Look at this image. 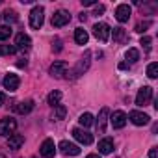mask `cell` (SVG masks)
I'll return each instance as SVG.
<instances>
[{
    "instance_id": "cell-28",
    "label": "cell",
    "mask_w": 158,
    "mask_h": 158,
    "mask_svg": "<svg viewBox=\"0 0 158 158\" xmlns=\"http://www.w3.org/2000/svg\"><path fill=\"white\" fill-rule=\"evenodd\" d=\"M17 48L15 45H0V56H6V54H13Z\"/></svg>"
},
{
    "instance_id": "cell-2",
    "label": "cell",
    "mask_w": 158,
    "mask_h": 158,
    "mask_svg": "<svg viewBox=\"0 0 158 158\" xmlns=\"http://www.w3.org/2000/svg\"><path fill=\"white\" fill-rule=\"evenodd\" d=\"M110 32H112V28H110L106 23H97V24L93 26V35H95L101 43H106V41L110 39Z\"/></svg>"
},
{
    "instance_id": "cell-5",
    "label": "cell",
    "mask_w": 158,
    "mask_h": 158,
    "mask_svg": "<svg viewBox=\"0 0 158 158\" xmlns=\"http://www.w3.org/2000/svg\"><path fill=\"white\" fill-rule=\"evenodd\" d=\"M58 147H60V151H61L65 156H78V154H80V147L74 145V143H71V141H67V139L60 141Z\"/></svg>"
},
{
    "instance_id": "cell-20",
    "label": "cell",
    "mask_w": 158,
    "mask_h": 158,
    "mask_svg": "<svg viewBox=\"0 0 158 158\" xmlns=\"http://www.w3.org/2000/svg\"><path fill=\"white\" fill-rule=\"evenodd\" d=\"M88 39H89V35H88V32H86L84 28H76V30H74V41H76L78 45H86Z\"/></svg>"
},
{
    "instance_id": "cell-18",
    "label": "cell",
    "mask_w": 158,
    "mask_h": 158,
    "mask_svg": "<svg viewBox=\"0 0 158 158\" xmlns=\"http://www.w3.org/2000/svg\"><path fill=\"white\" fill-rule=\"evenodd\" d=\"M24 143V136L23 134H11L10 136V139H8V147L10 149H21V145Z\"/></svg>"
},
{
    "instance_id": "cell-13",
    "label": "cell",
    "mask_w": 158,
    "mask_h": 158,
    "mask_svg": "<svg viewBox=\"0 0 158 158\" xmlns=\"http://www.w3.org/2000/svg\"><path fill=\"white\" fill-rule=\"evenodd\" d=\"M110 119V110L108 108H102L99 112V119H97V128H99V134H104L106 132V123Z\"/></svg>"
},
{
    "instance_id": "cell-6",
    "label": "cell",
    "mask_w": 158,
    "mask_h": 158,
    "mask_svg": "<svg viewBox=\"0 0 158 158\" xmlns=\"http://www.w3.org/2000/svg\"><path fill=\"white\" fill-rule=\"evenodd\" d=\"M73 136H74L76 141H80L82 145H91L93 143V136L88 130H84V128H73Z\"/></svg>"
},
{
    "instance_id": "cell-38",
    "label": "cell",
    "mask_w": 158,
    "mask_h": 158,
    "mask_svg": "<svg viewBox=\"0 0 158 158\" xmlns=\"http://www.w3.org/2000/svg\"><path fill=\"white\" fill-rule=\"evenodd\" d=\"M0 158H6V156H4V154H0Z\"/></svg>"
},
{
    "instance_id": "cell-31",
    "label": "cell",
    "mask_w": 158,
    "mask_h": 158,
    "mask_svg": "<svg viewBox=\"0 0 158 158\" xmlns=\"http://www.w3.org/2000/svg\"><path fill=\"white\" fill-rule=\"evenodd\" d=\"M151 43H152V41H151V37H147V35H145V37H141V45H143V48H145L147 52L151 50Z\"/></svg>"
},
{
    "instance_id": "cell-4",
    "label": "cell",
    "mask_w": 158,
    "mask_h": 158,
    "mask_svg": "<svg viewBox=\"0 0 158 158\" xmlns=\"http://www.w3.org/2000/svg\"><path fill=\"white\" fill-rule=\"evenodd\" d=\"M151 99H152V88L143 86V88L138 91V95H136V104H138V106H145V104L151 102Z\"/></svg>"
},
{
    "instance_id": "cell-33",
    "label": "cell",
    "mask_w": 158,
    "mask_h": 158,
    "mask_svg": "<svg viewBox=\"0 0 158 158\" xmlns=\"http://www.w3.org/2000/svg\"><path fill=\"white\" fill-rule=\"evenodd\" d=\"M149 158H158V149H156V147H152V149L149 151Z\"/></svg>"
},
{
    "instance_id": "cell-30",
    "label": "cell",
    "mask_w": 158,
    "mask_h": 158,
    "mask_svg": "<svg viewBox=\"0 0 158 158\" xmlns=\"http://www.w3.org/2000/svg\"><path fill=\"white\" fill-rule=\"evenodd\" d=\"M149 26H151V23H149V21H145V23H139V24L136 26V32H139V34H143V32H145V30H147Z\"/></svg>"
},
{
    "instance_id": "cell-34",
    "label": "cell",
    "mask_w": 158,
    "mask_h": 158,
    "mask_svg": "<svg viewBox=\"0 0 158 158\" xmlns=\"http://www.w3.org/2000/svg\"><path fill=\"white\" fill-rule=\"evenodd\" d=\"M82 4L84 6H95L97 2H95V0H82Z\"/></svg>"
},
{
    "instance_id": "cell-24",
    "label": "cell",
    "mask_w": 158,
    "mask_h": 158,
    "mask_svg": "<svg viewBox=\"0 0 158 158\" xmlns=\"http://www.w3.org/2000/svg\"><path fill=\"white\" fill-rule=\"evenodd\" d=\"M125 56H127V60H128L130 63H136V61L139 60V50H138V48H128Z\"/></svg>"
},
{
    "instance_id": "cell-27",
    "label": "cell",
    "mask_w": 158,
    "mask_h": 158,
    "mask_svg": "<svg viewBox=\"0 0 158 158\" xmlns=\"http://www.w3.org/2000/svg\"><path fill=\"white\" fill-rule=\"evenodd\" d=\"M2 17H4L6 23H15V21H17V13H15L13 10H6V11L2 13Z\"/></svg>"
},
{
    "instance_id": "cell-35",
    "label": "cell",
    "mask_w": 158,
    "mask_h": 158,
    "mask_svg": "<svg viewBox=\"0 0 158 158\" xmlns=\"http://www.w3.org/2000/svg\"><path fill=\"white\" fill-rule=\"evenodd\" d=\"M54 50H56V52L61 50V43H60V39H56V47H54Z\"/></svg>"
},
{
    "instance_id": "cell-23",
    "label": "cell",
    "mask_w": 158,
    "mask_h": 158,
    "mask_svg": "<svg viewBox=\"0 0 158 158\" xmlns=\"http://www.w3.org/2000/svg\"><path fill=\"white\" fill-rule=\"evenodd\" d=\"M60 99H61V93H60V91H52V93H48L47 102H48L50 106H58V104H60Z\"/></svg>"
},
{
    "instance_id": "cell-36",
    "label": "cell",
    "mask_w": 158,
    "mask_h": 158,
    "mask_svg": "<svg viewBox=\"0 0 158 158\" xmlns=\"http://www.w3.org/2000/svg\"><path fill=\"white\" fill-rule=\"evenodd\" d=\"M4 101H6V95H4L2 91H0V106H2V104H4Z\"/></svg>"
},
{
    "instance_id": "cell-15",
    "label": "cell",
    "mask_w": 158,
    "mask_h": 158,
    "mask_svg": "<svg viewBox=\"0 0 158 158\" xmlns=\"http://www.w3.org/2000/svg\"><path fill=\"white\" fill-rule=\"evenodd\" d=\"M54 154H56V145H54V141H52V139H45V141L41 143V156H43V158H54Z\"/></svg>"
},
{
    "instance_id": "cell-22",
    "label": "cell",
    "mask_w": 158,
    "mask_h": 158,
    "mask_svg": "<svg viewBox=\"0 0 158 158\" xmlns=\"http://www.w3.org/2000/svg\"><path fill=\"white\" fill-rule=\"evenodd\" d=\"M78 123H80L84 128H88V127L93 125V115H91V114H82L80 117H78Z\"/></svg>"
},
{
    "instance_id": "cell-37",
    "label": "cell",
    "mask_w": 158,
    "mask_h": 158,
    "mask_svg": "<svg viewBox=\"0 0 158 158\" xmlns=\"http://www.w3.org/2000/svg\"><path fill=\"white\" fill-rule=\"evenodd\" d=\"M86 158H101V156H99V154H88Z\"/></svg>"
},
{
    "instance_id": "cell-29",
    "label": "cell",
    "mask_w": 158,
    "mask_h": 158,
    "mask_svg": "<svg viewBox=\"0 0 158 158\" xmlns=\"http://www.w3.org/2000/svg\"><path fill=\"white\" fill-rule=\"evenodd\" d=\"M11 35V28L10 26H0V41H4Z\"/></svg>"
},
{
    "instance_id": "cell-11",
    "label": "cell",
    "mask_w": 158,
    "mask_h": 158,
    "mask_svg": "<svg viewBox=\"0 0 158 158\" xmlns=\"http://www.w3.org/2000/svg\"><path fill=\"white\" fill-rule=\"evenodd\" d=\"M48 73L54 76V78H61L63 74H67V63L65 61H54L48 69Z\"/></svg>"
},
{
    "instance_id": "cell-25",
    "label": "cell",
    "mask_w": 158,
    "mask_h": 158,
    "mask_svg": "<svg viewBox=\"0 0 158 158\" xmlns=\"http://www.w3.org/2000/svg\"><path fill=\"white\" fill-rule=\"evenodd\" d=\"M65 114H67V108H65L63 104L54 106V119H63V117H65Z\"/></svg>"
},
{
    "instance_id": "cell-26",
    "label": "cell",
    "mask_w": 158,
    "mask_h": 158,
    "mask_svg": "<svg viewBox=\"0 0 158 158\" xmlns=\"http://www.w3.org/2000/svg\"><path fill=\"white\" fill-rule=\"evenodd\" d=\"M147 76H149V78H156V76H158V63H156V61L149 63V67H147Z\"/></svg>"
},
{
    "instance_id": "cell-12",
    "label": "cell",
    "mask_w": 158,
    "mask_h": 158,
    "mask_svg": "<svg viewBox=\"0 0 158 158\" xmlns=\"http://www.w3.org/2000/svg\"><path fill=\"white\" fill-rule=\"evenodd\" d=\"M130 121L136 125V127H143V125H149V115L147 114H143V112H138V110H134V112H130Z\"/></svg>"
},
{
    "instance_id": "cell-17",
    "label": "cell",
    "mask_w": 158,
    "mask_h": 158,
    "mask_svg": "<svg viewBox=\"0 0 158 158\" xmlns=\"http://www.w3.org/2000/svg\"><path fill=\"white\" fill-rule=\"evenodd\" d=\"M114 151V139L112 138H104L99 141V152L101 154H110Z\"/></svg>"
},
{
    "instance_id": "cell-10",
    "label": "cell",
    "mask_w": 158,
    "mask_h": 158,
    "mask_svg": "<svg viewBox=\"0 0 158 158\" xmlns=\"http://www.w3.org/2000/svg\"><path fill=\"white\" fill-rule=\"evenodd\" d=\"M130 13H132V10H130L128 4H119L117 10H115V19L119 23H127L130 19Z\"/></svg>"
},
{
    "instance_id": "cell-14",
    "label": "cell",
    "mask_w": 158,
    "mask_h": 158,
    "mask_svg": "<svg viewBox=\"0 0 158 158\" xmlns=\"http://www.w3.org/2000/svg\"><path fill=\"white\" fill-rule=\"evenodd\" d=\"M110 123H112V127H114V128H123V127L127 125V114H125V112H121V110L114 112V115L110 117Z\"/></svg>"
},
{
    "instance_id": "cell-19",
    "label": "cell",
    "mask_w": 158,
    "mask_h": 158,
    "mask_svg": "<svg viewBox=\"0 0 158 158\" xmlns=\"http://www.w3.org/2000/svg\"><path fill=\"white\" fill-rule=\"evenodd\" d=\"M32 110H34V101H23V102H17L15 106L17 114H30Z\"/></svg>"
},
{
    "instance_id": "cell-16",
    "label": "cell",
    "mask_w": 158,
    "mask_h": 158,
    "mask_svg": "<svg viewBox=\"0 0 158 158\" xmlns=\"http://www.w3.org/2000/svg\"><path fill=\"white\" fill-rule=\"evenodd\" d=\"M30 47H32V39H30L26 34H17V37H15V48L28 50Z\"/></svg>"
},
{
    "instance_id": "cell-8",
    "label": "cell",
    "mask_w": 158,
    "mask_h": 158,
    "mask_svg": "<svg viewBox=\"0 0 158 158\" xmlns=\"http://www.w3.org/2000/svg\"><path fill=\"white\" fill-rule=\"evenodd\" d=\"M2 84H4V88H6L8 91H17L19 86H21V78H19L17 74H11V73H10V74L4 76Z\"/></svg>"
},
{
    "instance_id": "cell-39",
    "label": "cell",
    "mask_w": 158,
    "mask_h": 158,
    "mask_svg": "<svg viewBox=\"0 0 158 158\" xmlns=\"http://www.w3.org/2000/svg\"><path fill=\"white\" fill-rule=\"evenodd\" d=\"M32 158H37V156H32Z\"/></svg>"
},
{
    "instance_id": "cell-21",
    "label": "cell",
    "mask_w": 158,
    "mask_h": 158,
    "mask_svg": "<svg viewBox=\"0 0 158 158\" xmlns=\"http://www.w3.org/2000/svg\"><path fill=\"white\" fill-rule=\"evenodd\" d=\"M114 35V41H117V43H123L125 39H127V32H125V28H114V32H110V37Z\"/></svg>"
},
{
    "instance_id": "cell-3",
    "label": "cell",
    "mask_w": 158,
    "mask_h": 158,
    "mask_svg": "<svg viewBox=\"0 0 158 158\" xmlns=\"http://www.w3.org/2000/svg\"><path fill=\"white\" fill-rule=\"evenodd\" d=\"M17 128V121L13 117H4L0 119V136H11Z\"/></svg>"
},
{
    "instance_id": "cell-9",
    "label": "cell",
    "mask_w": 158,
    "mask_h": 158,
    "mask_svg": "<svg viewBox=\"0 0 158 158\" xmlns=\"http://www.w3.org/2000/svg\"><path fill=\"white\" fill-rule=\"evenodd\" d=\"M89 58H91V54H89V50H88L86 56L76 63V67H74V71H73V76H74V78L80 76V74H84V73L88 71V67H89Z\"/></svg>"
},
{
    "instance_id": "cell-1",
    "label": "cell",
    "mask_w": 158,
    "mask_h": 158,
    "mask_svg": "<svg viewBox=\"0 0 158 158\" xmlns=\"http://www.w3.org/2000/svg\"><path fill=\"white\" fill-rule=\"evenodd\" d=\"M45 23V10L43 6H34L32 11H30V26L34 30H39Z\"/></svg>"
},
{
    "instance_id": "cell-7",
    "label": "cell",
    "mask_w": 158,
    "mask_h": 158,
    "mask_svg": "<svg viewBox=\"0 0 158 158\" xmlns=\"http://www.w3.org/2000/svg\"><path fill=\"white\" fill-rule=\"evenodd\" d=\"M69 21H71V15L67 11H63V10H60V11H56L52 15V26L54 28H61V26L69 24Z\"/></svg>"
},
{
    "instance_id": "cell-32",
    "label": "cell",
    "mask_w": 158,
    "mask_h": 158,
    "mask_svg": "<svg viewBox=\"0 0 158 158\" xmlns=\"http://www.w3.org/2000/svg\"><path fill=\"white\" fill-rule=\"evenodd\" d=\"M104 10H106V8H104V6L101 4V6H97V8H95V11H93V15H97V17H99V15H102V13H104Z\"/></svg>"
}]
</instances>
